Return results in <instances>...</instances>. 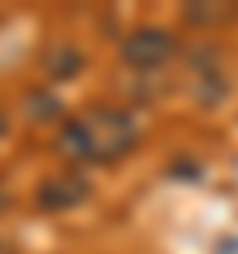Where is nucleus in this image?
<instances>
[{
    "mask_svg": "<svg viewBox=\"0 0 238 254\" xmlns=\"http://www.w3.org/2000/svg\"><path fill=\"white\" fill-rule=\"evenodd\" d=\"M135 139H139L135 115H127L123 107H91L63 123L60 151L75 163H107V159H119L123 151H131Z\"/></svg>",
    "mask_w": 238,
    "mask_h": 254,
    "instance_id": "1",
    "label": "nucleus"
},
{
    "mask_svg": "<svg viewBox=\"0 0 238 254\" xmlns=\"http://www.w3.org/2000/svg\"><path fill=\"white\" fill-rule=\"evenodd\" d=\"M171 52H175V40H171V32H163V28H139V32L127 36V44H123V60H127L131 67H159V64L171 60Z\"/></svg>",
    "mask_w": 238,
    "mask_h": 254,
    "instance_id": "2",
    "label": "nucleus"
},
{
    "mask_svg": "<svg viewBox=\"0 0 238 254\" xmlns=\"http://www.w3.org/2000/svg\"><path fill=\"white\" fill-rule=\"evenodd\" d=\"M83 198H87V179H79V175H56V179H48L40 187L36 202L44 210H67V206H75Z\"/></svg>",
    "mask_w": 238,
    "mask_h": 254,
    "instance_id": "3",
    "label": "nucleus"
},
{
    "mask_svg": "<svg viewBox=\"0 0 238 254\" xmlns=\"http://www.w3.org/2000/svg\"><path fill=\"white\" fill-rule=\"evenodd\" d=\"M44 64H48V71H52L56 79H67V75H75V67H79V52H75V48H52Z\"/></svg>",
    "mask_w": 238,
    "mask_h": 254,
    "instance_id": "4",
    "label": "nucleus"
},
{
    "mask_svg": "<svg viewBox=\"0 0 238 254\" xmlns=\"http://www.w3.org/2000/svg\"><path fill=\"white\" fill-rule=\"evenodd\" d=\"M4 131H8V115L0 111V139H4Z\"/></svg>",
    "mask_w": 238,
    "mask_h": 254,
    "instance_id": "5",
    "label": "nucleus"
},
{
    "mask_svg": "<svg viewBox=\"0 0 238 254\" xmlns=\"http://www.w3.org/2000/svg\"><path fill=\"white\" fill-rule=\"evenodd\" d=\"M0 206H4V194H0Z\"/></svg>",
    "mask_w": 238,
    "mask_h": 254,
    "instance_id": "6",
    "label": "nucleus"
}]
</instances>
